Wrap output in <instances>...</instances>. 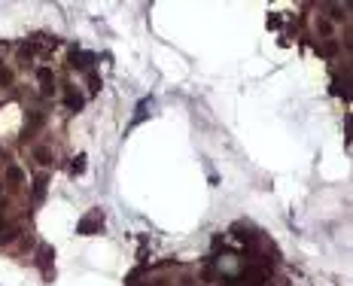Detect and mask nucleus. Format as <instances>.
Segmentation results:
<instances>
[{
    "label": "nucleus",
    "instance_id": "20e7f679",
    "mask_svg": "<svg viewBox=\"0 0 353 286\" xmlns=\"http://www.w3.org/2000/svg\"><path fill=\"white\" fill-rule=\"evenodd\" d=\"M146 107H152V101H140V104H137V113H134V119H131V128L146 119Z\"/></svg>",
    "mask_w": 353,
    "mask_h": 286
},
{
    "label": "nucleus",
    "instance_id": "7ed1b4c3",
    "mask_svg": "<svg viewBox=\"0 0 353 286\" xmlns=\"http://www.w3.org/2000/svg\"><path fill=\"white\" fill-rule=\"evenodd\" d=\"M70 61H73V67H79V70H85V67H91V61H94V55H91V52H73V55H70Z\"/></svg>",
    "mask_w": 353,
    "mask_h": 286
},
{
    "label": "nucleus",
    "instance_id": "423d86ee",
    "mask_svg": "<svg viewBox=\"0 0 353 286\" xmlns=\"http://www.w3.org/2000/svg\"><path fill=\"white\" fill-rule=\"evenodd\" d=\"M82 171H85V155H76L70 165V174H82Z\"/></svg>",
    "mask_w": 353,
    "mask_h": 286
},
{
    "label": "nucleus",
    "instance_id": "39448f33",
    "mask_svg": "<svg viewBox=\"0 0 353 286\" xmlns=\"http://www.w3.org/2000/svg\"><path fill=\"white\" fill-rule=\"evenodd\" d=\"M79 107H82V98H79L76 91H70V94H67V110H79Z\"/></svg>",
    "mask_w": 353,
    "mask_h": 286
},
{
    "label": "nucleus",
    "instance_id": "f03ea898",
    "mask_svg": "<svg viewBox=\"0 0 353 286\" xmlns=\"http://www.w3.org/2000/svg\"><path fill=\"white\" fill-rule=\"evenodd\" d=\"M37 76H40V85H43L40 91H43V94H52V91H55V76H52V70H46V67H43Z\"/></svg>",
    "mask_w": 353,
    "mask_h": 286
},
{
    "label": "nucleus",
    "instance_id": "f257e3e1",
    "mask_svg": "<svg viewBox=\"0 0 353 286\" xmlns=\"http://www.w3.org/2000/svg\"><path fill=\"white\" fill-rule=\"evenodd\" d=\"M101 226H104V213H101V210H91L85 219H79L76 232H79V235H91V232H94V229H101Z\"/></svg>",
    "mask_w": 353,
    "mask_h": 286
}]
</instances>
